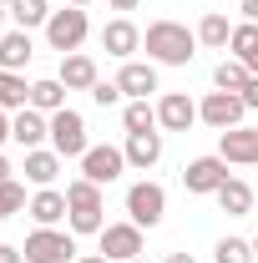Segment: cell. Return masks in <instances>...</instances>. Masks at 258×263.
Returning <instances> with one entry per match:
<instances>
[{"label": "cell", "mask_w": 258, "mask_h": 263, "mask_svg": "<svg viewBox=\"0 0 258 263\" xmlns=\"http://www.w3.org/2000/svg\"><path fill=\"white\" fill-rule=\"evenodd\" d=\"M142 46H147V61L157 66H188L197 56V31H188L182 21H152L142 31Z\"/></svg>", "instance_id": "6da1fadb"}, {"label": "cell", "mask_w": 258, "mask_h": 263, "mask_svg": "<svg viewBox=\"0 0 258 263\" xmlns=\"http://www.w3.org/2000/svg\"><path fill=\"white\" fill-rule=\"evenodd\" d=\"M66 228L76 233H101L106 228V218H101V187L97 182H86V177H76V182H66Z\"/></svg>", "instance_id": "7a4b0ae2"}, {"label": "cell", "mask_w": 258, "mask_h": 263, "mask_svg": "<svg viewBox=\"0 0 258 263\" xmlns=\"http://www.w3.org/2000/svg\"><path fill=\"white\" fill-rule=\"evenodd\" d=\"M91 35V21H86V10L81 5H66V10H51V21H46V41H51V51H81V41Z\"/></svg>", "instance_id": "3957f363"}, {"label": "cell", "mask_w": 258, "mask_h": 263, "mask_svg": "<svg viewBox=\"0 0 258 263\" xmlns=\"http://www.w3.org/2000/svg\"><path fill=\"white\" fill-rule=\"evenodd\" d=\"M21 253H26V263H76V233L71 228H35Z\"/></svg>", "instance_id": "277c9868"}, {"label": "cell", "mask_w": 258, "mask_h": 263, "mask_svg": "<svg viewBox=\"0 0 258 263\" xmlns=\"http://www.w3.org/2000/svg\"><path fill=\"white\" fill-rule=\"evenodd\" d=\"M243 117H248V101L238 97V91H208V97L197 101V122H208L213 132L243 127Z\"/></svg>", "instance_id": "5b68a950"}, {"label": "cell", "mask_w": 258, "mask_h": 263, "mask_svg": "<svg viewBox=\"0 0 258 263\" xmlns=\"http://www.w3.org/2000/svg\"><path fill=\"white\" fill-rule=\"evenodd\" d=\"M51 147L61 152V157H86V117L81 111H71V106H61V111H51Z\"/></svg>", "instance_id": "8992f818"}, {"label": "cell", "mask_w": 258, "mask_h": 263, "mask_svg": "<svg viewBox=\"0 0 258 263\" xmlns=\"http://www.w3.org/2000/svg\"><path fill=\"white\" fill-rule=\"evenodd\" d=\"M162 213H167V193H162L157 182H132L127 187V218L137 223V228H157L162 223Z\"/></svg>", "instance_id": "52a82bcc"}, {"label": "cell", "mask_w": 258, "mask_h": 263, "mask_svg": "<svg viewBox=\"0 0 258 263\" xmlns=\"http://www.w3.org/2000/svg\"><path fill=\"white\" fill-rule=\"evenodd\" d=\"M97 238H101V258H112V263L142 258V228H137L132 218H127V223H106Z\"/></svg>", "instance_id": "ba28073f"}, {"label": "cell", "mask_w": 258, "mask_h": 263, "mask_svg": "<svg viewBox=\"0 0 258 263\" xmlns=\"http://www.w3.org/2000/svg\"><path fill=\"white\" fill-rule=\"evenodd\" d=\"M127 172V152L122 147H86V157H81V177L86 182H97V187H106V182H117Z\"/></svg>", "instance_id": "9c48e42d"}, {"label": "cell", "mask_w": 258, "mask_h": 263, "mask_svg": "<svg viewBox=\"0 0 258 263\" xmlns=\"http://www.w3.org/2000/svg\"><path fill=\"white\" fill-rule=\"evenodd\" d=\"M218 157L238 167H258V127H233L218 132Z\"/></svg>", "instance_id": "30bf717a"}, {"label": "cell", "mask_w": 258, "mask_h": 263, "mask_svg": "<svg viewBox=\"0 0 258 263\" xmlns=\"http://www.w3.org/2000/svg\"><path fill=\"white\" fill-rule=\"evenodd\" d=\"M101 51H106V56H117V61H132V56L142 51V31L132 26L127 15H117V21H106V26H101Z\"/></svg>", "instance_id": "8fae6325"}, {"label": "cell", "mask_w": 258, "mask_h": 263, "mask_svg": "<svg viewBox=\"0 0 258 263\" xmlns=\"http://www.w3.org/2000/svg\"><path fill=\"white\" fill-rule=\"evenodd\" d=\"M228 182V162L223 157H193V162L182 167V187L188 193H218Z\"/></svg>", "instance_id": "7c38bea8"}, {"label": "cell", "mask_w": 258, "mask_h": 263, "mask_svg": "<svg viewBox=\"0 0 258 263\" xmlns=\"http://www.w3.org/2000/svg\"><path fill=\"white\" fill-rule=\"evenodd\" d=\"M193 122H197V101L188 91H167L157 101V127L162 132H188Z\"/></svg>", "instance_id": "4fadbf2b"}, {"label": "cell", "mask_w": 258, "mask_h": 263, "mask_svg": "<svg viewBox=\"0 0 258 263\" xmlns=\"http://www.w3.org/2000/svg\"><path fill=\"white\" fill-rule=\"evenodd\" d=\"M46 137H51V117H46V111H35V106H21V111L10 117V142H21L26 152H31V147H41Z\"/></svg>", "instance_id": "5bb4252c"}, {"label": "cell", "mask_w": 258, "mask_h": 263, "mask_svg": "<svg viewBox=\"0 0 258 263\" xmlns=\"http://www.w3.org/2000/svg\"><path fill=\"white\" fill-rule=\"evenodd\" d=\"M117 86H122V97L147 101L152 91H157V61H122V76H117Z\"/></svg>", "instance_id": "9a60e30c"}, {"label": "cell", "mask_w": 258, "mask_h": 263, "mask_svg": "<svg viewBox=\"0 0 258 263\" xmlns=\"http://www.w3.org/2000/svg\"><path fill=\"white\" fill-rule=\"evenodd\" d=\"M61 162H66V157L56 152V147H31L21 172H26V182H35V187H51V182L61 177Z\"/></svg>", "instance_id": "2e32d148"}, {"label": "cell", "mask_w": 258, "mask_h": 263, "mask_svg": "<svg viewBox=\"0 0 258 263\" xmlns=\"http://www.w3.org/2000/svg\"><path fill=\"white\" fill-rule=\"evenodd\" d=\"M127 167H137V172H147V167L162 162V132H127Z\"/></svg>", "instance_id": "e0dca14e"}, {"label": "cell", "mask_w": 258, "mask_h": 263, "mask_svg": "<svg viewBox=\"0 0 258 263\" xmlns=\"http://www.w3.org/2000/svg\"><path fill=\"white\" fill-rule=\"evenodd\" d=\"M61 81H66V91H91V86L101 81V76H97V61L81 56V51L61 56Z\"/></svg>", "instance_id": "ac0fdd59"}, {"label": "cell", "mask_w": 258, "mask_h": 263, "mask_svg": "<svg viewBox=\"0 0 258 263\" xmlns=\"http://www.w3.org/2000/svg\"><path fill=\"white\" fill-rule=\"evenodd\" d=\"M31 56H35L31 31H5V35H0V71H21Z\"/></svg>", "instance_id": "d6986e66"}, {"label": "cell", "mask_w": 258, "mask_h": 263, "mask_svg": "<svg viewBox=\"0 0 258 263\" xmlns=\"http://www.w3.org/2000/svg\"><path fill=\"white\" fill-rule=\"evenodd\" d=\"M213 197H218V208H223L228 218H243V213H253V187H248L243 177H228V182H223Z\"/></svg>", "instance_id": "ffe728a7"}, {"label": "cell", "mask_w": 258, "mask_h": 263, "mask_svg": "<svg viewBox=\"0 0 258 263\" xmlns=\"http://www.w3.org/2000/svg\"><path fill=\"white\" fill-rule=\"evenodd\" d=\"M66 213H71V208H66V193H56V187H41V193L31 197V218L41 228H56Z\"/></svg>", "instance_id": "44dd1931"}, {"label": "cell", "mask_w": 258, "mask_h": 263, "mask_svg": "<svg viewBox=\"0 0 258 263\" xmlns=\"http://www.w3.org/2000/svg\"><path fill=\"white\" fill-rule=\"evenodd\" d=\"M31 106H35V111H46V117H51V111H61V106H66V81H61V76L31 81Z\"/></svg>", "instance_id": "7402d4cb"}, {"label": "cell", "mask_w": 258, "mask_h": 263, "mask_svg": "<svg viewBox=\"0 0 258 263\" xmlns=\"http://www.w3.org/2000/svg\"><path fill=\"white\" fill-rule=\"evenodd\" d=\"M248 81H253V71L238 61V56H223V61L213 66V86H218V91H243Z\"/></svg>", "instance_id": "603a6c76"}, {"label": "cell", "mask_w": 258, "mask_h": 263, "mask_svg": "<svg viewBox=\"0 0 258 263\" xmlns=\"http://www.w3.org/2000/svg\"><path fill=\"white\" fill-rule=\"evenodd\" d=\"M228 41H233V26H228L223 10H208L202 21H197V46H213V51H223Z\"/></svg>", "instance_id": "cb8c5ba5"}, {"label": "cell", "mask_w": 258, "mask_h": 263, "mask_svg": "<svg viewBox=\"0 0 258 263\" xmlns=\"http://www.w3.org/2000/svg\"><path fill=\"white\" fill-rule=\"evenodd\" d=\"M31 106V86L21 71H0V111H21Z\"/></svg>", "instance_id": "d4e9b609"}, {"label": "cell", "mask_w": 258, "mask_h": 263, "mask_svg": "<svg viewBox=\"0 0 258 263\" xmlns=\"http://www.w3.org/2000/svg\"><path fill=\"white\" fill-rule=\"evenodd\" d=\"M228 46H233V56H238V61L258 76V26H253V21L233 26V41H228Z\"/></svg>", "instance_id": "484cf974"}, {"label": "cell", "mask_w": 258, "mask_h": 263, "mask_svg": "<svg viewBox=\"0 0 258 263\" xmlns=\"http://www.w3.org/2000/svg\"><path fill=\"white\" fill-rule=\"evenodd\" d=\"M10 15H15V26H21V31H35V26H46V21H51V5H46V0H15V5H10Z\"/></svg>", "instance_id": "4316f807"}, {"label": "cell", "mask_w": 258, "mask_h": 263, "mask_svg": "<svg viewBox=\"0 0 258 263\" xmlns=\"http://www.w3.org/2000/svg\"><path fill=\"white\" fill-rule=\"evenodd\" d=\"M122 127L127 132H157V106H152V101H127Z\"/></svg>", "instance_id": "83f0119b"}, {"label": "cell", "mask_w": 258, "mask_h": 263, "mask_svg": "<svg viewBox=\"0 0 258 263\" xmlns=\"http://www.w3.org/2000/svg\"><path fill=\"white\" fill-rule=\"evenodd\" d=\"M213 263H258V258H253V243H243V238H223V243L213 248Z\"/></svg>", "instance_id": "f1b7e54d"}, {"label": "cell", "mask_w": 258, "mask_h": 263, "mask_svg": "<svg viewBox=\"0 0 258 263\" xmlns=\"http://www.w3.org/2000/svg\"><path fill=\"white\" fill-rule=\"evenodd\" d=\"M21 208H26V187H21L15 177H10V182H0V223H5V218H15Z\"/></svg>", "instance_id": "f546056e"}, {"label": "cell", "mask_w": 258, "mask_h": 263, "mask_svg": "<svg viewBox=\"0 0 258 263\" xmlns=\"http://www.w3.org/2000/svg\"><path fill=\"white\" fill-rule=\"evenodd\" d=\"M91 101H97V106H117V101H122V86H117V81H97V86H91Z\"/></svg>", "instance_id": "4dcf8cb0"}, {"label": "cell", "mask_w": 258, "mask_h": 263, "mask_svg": "<svg viewBox=\"0 0 258 263\" xmlns=\"http://www.w3.org/2000/svg\"><path fill=\"white\" fill-rule=\"evenodd\" d=\"M238 97L248 101V111H258V76H253V81H248V86H243V91H238Z\"/></svg>", "instance_id": "1f68e13d"}, {"label": "cell", "mask_w": 258, "mask_h": 263, "mask_svg": "<svg viewBox=\"0 0 258 263\" xmlns=\"http://www.w3.org/2000/svg\"><path fill=\"white\" fill-rule=\"evenodd\" d=\"M0 263H26V253H21V248H10V243H0Z\"/></svg>", "instance_id": "d6a6232c"}, {"label": "cell", "mask_w": 258, "mask_h": 263, "mask_svg": "<svg viewBox=\"0 0 258 263\" xmlns=\"http://www.w3.org/2000/svg\"><path fill=\"white\" fill-rule=\"evenodd\" d=\"M106 5H112V10H122V15H127V10H137V5H142V0H106Z\"/></svg>", "instance_id": "836d02e7"}, {"label": "cell", "mask_w": 258, "mask_h": 263, "mask_svg": "<svg viewBox=\"0 0 258 263\" xmlns=\"http://www.w3.org/2000/svg\"><path fill=\"white\" fill-rule=\"evenodd\" d=\"M0 142H10V111H0Z\"/></svg>", "instance_id": "e575fe53"}, {"label": "cell", "mask_w": 258, "mask_h": 263, "mask_svg": "<svg viewBox=\"0 0 258 263\" xmlns=\"http://www.w3.org/2000/svg\"><path fill=\"white\" fill-rule=\"evenodd\" d=\"M243 15H248V21L258 26V0H243Z\"/></svg>", "instance_id": "d590c367"}, {"label": "cell", "mask_w": 258, "mask_h": 263, "mask_svg": "<svg viewBox=\"0 0 258 263\" xmlns=\"http://www.w3.org/2000/svg\"><path fill=\"white\" fill-rule=\"evenodd\" d=\"M162 263H197V258H193V253H167Z\"/></svg>", "instance_id": "8d00e7d4"}, {"label": "cell", "mask_w": 258, "mask_h": 263, "mask_svg": "<svg viewBox=\"0 0 258 263\" xmlns=\"http://www.w3.org/2000/svg\"><path fill=\"white\" fill-rule=\"evenodd\" d=\"M76 263H112V258H101V253H81Z\"/></svg>", "instance_id": "74e56055"}, {"label": "cell", "mask_w": 258, "mask_h": 263, "mask_svg": "<svg viewBox=\"0 0 258 263\" xmlns=\"http://www.w3.org/2000/svg\"><path fill=\"white\" fill-rule=\"evenodd\" d=\"M0 182H10V162L5 157H0Z\"/></svg>", "instance_id": "f35d334b"}, {"label": "cell", "mask_w": 258, "mask_h": 263, "mask_svg": "<svg viewBox=\"0 0 258 263\" xmlns=\"http://www.w3.org/2000/svg\"><path fill=\"white\" fill-rule=\"evenodd\" d=\"M71 5H81V10H86V5H91V0H71Z\"/></svg>", "instance_id": "ab89813d"}, {"label": "cell", "mask_w": 258, "mask_h": 263, "mask_svg": "<svg viewBox=\"0 0 258 263\" xmlns=\"http://www.w3.org/2000/svg\"><path fill=\"white\" fill-rule=\"evenodd\" d=\"M253 258H258V238H253Z\"/></svg>", "instance_id": "60d3db41"}, {"label": "cell", "mask_w": 258, "mask_h": 263, "mask_svg": "<svg viewBox=\"0 0 258 263\" xmlns=\"http://www.w3.org/2000/svg\"><path fill=\"white\" fill-rule=\"evenodd\" d=\"M0 5H15V0H0Z\"/></svg>", "instance_id": "b9f144b4"}, {"label": "cell", "mask_w": 258, "mask_h": 263, "mask_svg": "<svg viewBox=\"0 0 258 263\" xmlns=\"http://www.w3.org/2000/svg\"><path fill=\"white\" fill-rule=\"evenodd\" d=\"M132 263H147V258H132Z\"/></svg>", "instance_id": "7bdbcfd3"}, {"label": "cell", "mask_w": 258, "mask_h": 263, "mask_svg": "<svg viewBox=\"0 0 258 263\" xmlns=\"http://www.w3.org/2000/svg\"><path fill=\"white\" fill-rule=\"evenodd\" d=\"M0 35H5V26H0Z\"/></svg>", "instance_id": "ee69618b"}]
</instances>
